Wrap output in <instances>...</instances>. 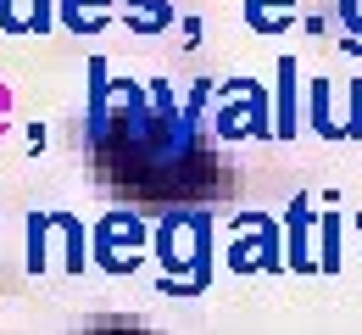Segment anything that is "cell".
I'll list each match as a JSON object with an SVG mask.
<instances>
[{"label":"cell","instance_id":"obj_1","mask_svg":"<svg viewBox=\"0 0 362 335\" xmlns=\"http://www.w3.org/2000/svg\"><path fill=\"white\" fill-rule=\"evenodd\" d=\"M206 218H189V212H173L168 224H162V268L173 274L189 263V285L201 290L206 285Z\"/></svg>","mask_w":362,"mask_h":335},{"label":"cell","instance_id":"obj_2","mask_svg":"<svg viewBox=\"0 0 362 335\" xmlns=\"http://www.w3.org/2000/svg\"><path fill=\"white\" fill-rule=\"evenodd\" d=\"M240 229H257V218H240ZM228 263H234V268H257V263H279V246H273V229L268 224H262V246H234V251H228Z\"/></svg>","mask_w":362,"mask_h":335},{"label":"cell","instance_id":"obj_3","mask_svg":"<svg viewBox=\"0 0 362 335\" xmlns=\"http://www.w3.org/2000/svg\"><path fill=\"white\" fill-rule=\"evenodd\" d=\"M279 73H284V90H279V135H290V129H296V106H290V96H296V62L284 56Z\"/></svg>","mask_w":362,"mask_h":335},{"label":"cell","instance_id":"obj_4","mask_svg":"<svg viewBox=\"0 0 362 335\" xmlns=\"http://www.w3.org/2000/svg\"><path fill=\"white\" fill-rule=\"evenodd\" d=\"M290 268H313V257H307V201H296V235H290Z\"/></svg>","mask_w":362,"mask_h":335},{"label":"cell","instance_id":"obj_5","mask_svg":"<svg viewBox=\"0 0 362 335\" xmlns=\"http://www.w3.org/2000/svg\"><path fill=\"white\" fill-rule=\"evenodd\" d=\"M290 6H296V0H251V17H257L262 28H279V23L290 17Z\"/></svg>","mask_w":362,"mask_h":335},{"label":"cell","instance_id":"obj_6","mask_svg":"<svg viewBox=\"0 0 362 335\" xmlns=\"http://www.w3.org/2000/svg\"><path fill=\"white\" fill-rule=\"evenodd\" d=\"M340 263V240H334V218L323 224V268H334Z\"/></svg>","mask_w":362,"mask_h":335}]
</instances>
